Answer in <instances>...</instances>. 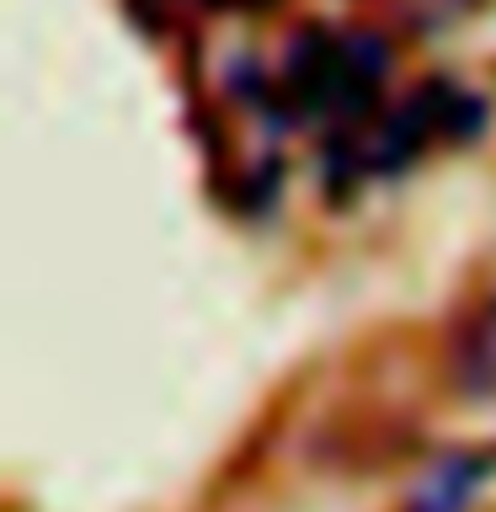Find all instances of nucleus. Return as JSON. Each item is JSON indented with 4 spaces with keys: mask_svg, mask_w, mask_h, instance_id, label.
I'll return each instance as SVG.
<instances>
[{
    "mask_svg": "<svg viewBox=\"0 0 496 512\" xmlns=\"http://www.w3.org/2000/svg\"><path fill=\"white\" fill-rule=\"evenodd\" d=\"M448 384L459 400H496V288L480 294L448 336Z\"/></svg>",
    "mask_w": 496,
    "mask_h": 512,
    "instance_id": "obj_2",
    "label": "nucleus"
},
{
    "mask_svg": "<svg viewBox=\"0 0 496 512\" xmlns=\"http://www.w3.org/2000/svg\"><path fill=\"white\" fill-rule=\"evenodd\" d=\"M390 43L374 27H299L288 38L283 59V91L278 107L288 118H326L336 134H352L379 102V86L390 75Z\"/></svg>",
    "mask_w": 496,
    "mask_h": 512,
    "instance_id": "obj_1",
    "label": "nucleus"
},
{
    "mask_svg": "<svg viewBox=\"0 0 496 512\" xmlns=\"http://www.w3.org/2000/svg\"><path fill=\"white\" fill-rule=\"evenodd\" d=\"M475 6L480 0H406V22H411V32H443L448 22H459Z\"/></svg>",
    "mask_w": 496,
    "mask_h": 512,
    "instance_id": "obj_4",
    "label": "nucleus"
},
{
    "mask_svg": "<svg viewBox=\"0 0 496 512\" xmlns=\"http://www.w3.org/2000/svg\"><path fill=\"white\" fill-rule=\"evenodd\" d=\"M491 470H496V459L486 448H454V454H443L416 480L406 512H470V502L486 491Z\"/></svg>",
    "mask_w": 496,
    "mask_h": 512,
    "instance_id": "obj_3",
    "label": "nucleus"
}]
</instances>
